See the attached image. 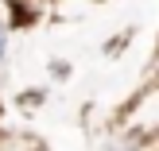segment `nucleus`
I'll return each instance as SVG.
<instances>
[{
  "label": "nucleus",
  "instance_id": "1",
  "mask_svg": "<svg viewBox=\"0 0 159 151\" xmlns=\"http://www.w3.org/2000/svg\"><path fill=\"white\" fill-rule=\"evenodd\" d=\"M4 47H8V35H4V27H0V62H4Z\"/></svg>",
  "mask_w": 159,
  "mask_h": 151
}]
</instances>
